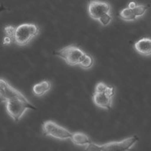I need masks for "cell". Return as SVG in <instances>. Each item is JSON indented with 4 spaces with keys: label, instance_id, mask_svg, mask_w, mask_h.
Returning <instances> with one entry per match:
<instances>
[{
    "label": "cell",
    "instance_id": "1",
    "mask_svg": "<svg viewBox=\"0 0 151 151\" xmlns=\"http://www.w3.org/2000/svg\"><path fill=\"white\" fill-rule=\"evenodd\" d=\"M4 32V44L14 42L19 46H24L39 34L40 27L35 24H22L17 27H5Z\"/></svg>",
    "mask_w": 151,
    "mask_h": 151
},
{
    "label": "cell",
    "instance_id": "2",
    "mask_svg": "<svg viewBox=\"0 0 151 151\" xmlns=\"http://www.w3.org/2000/svg\"><path fill=\"white\" fill-rule=\"evenodd\" d=\"M5 109L9 116L12 118L14 122H18L27 110L31 109L36 110V107L22 94L20 96L8 101L5 103Z\"/></svg>",
    "mask_w": 151,
    "mask_h": 151
},
{
    "label": "cell",
    "instance_id": "3",
    "mask_svg": "<svg viewBox=\"0 0 151 151\" xmlns=\"http://www.w3.org/2000/svg\"><path fill=\"white\" fill-rule=\"evenodd\" d=\"M138 141L137 135L127 137L119 141H112L98 145L91 143L84 151H130Z\"/></svg>",
    "mask_w": 151,
    "mask_h": 151
},
{
    "label": "cell",
    "instance_id": "4",
    "mask_svg": "<svg viewBox=\"0 0 151 151\" xmlns=\"http://www.w3.org/2000/svg\"><path fill=\"white\" fill-rule=\"evenodd\" d=\"M115 88L113 86H108L104 83H98L95 86L92 100L96 106L105 110H111L113 97Z\"/></svg>",
    "mask_w": 151,
    "mask_h": 151
},
{
    "label": "cell",
    "instance_id": "5",
    "mask_svg": "<svg viewBox=\"0 0 151 151\" xmlns=\"http://www.w3.org/2000/svg\"><path fill=\"white\" fill-rule=\"evenodd\" d=\"M55 55L60 57L70 66L79 65L85 52L75 45H68L55 52Z\"/></svg>",
    "mask_w": 151,
    "mask_h": 151
},
{
    "label": "cell",
    "instance_id": "6",
    "mask_svg": "<svg viewBox=\"0 0 151 151\" xmlns=\"http://www.w3.org/2000/svg\"><path fill=\"white\" fill-rule=\"evenodd\" d=\"M42 129L43 135L50 136L57 139H70L72 136V132L52 120H48L43 122Z\"/></svg>",
    "mask_w": 151,
    "mask_h": 151
},
{
    "label": "cell",
    "instance_id": "7",
    "mask_svg": "<svg viewBox=\"0 0 151 151\" xmlns=\"http://www.w3.org/2000/svg\"><path fill=\"white\" fill-rule=\"evenodd\" d=\"M88 12L91 18L99 21L104 16L110 14V6L109 3L106 2L91 0L88 3Z\"/></svg>",
    "mask_w": 151,
    "mask_h": 151
},
{
    "label": "cell",
    "instance_id": "8",
    "mask_svg": "<svg viewBox=\"0 0 151 151\" xmlns=\"http://www.w3.org/2000/svg\"><path fill=\"white\" fill-rule=\"evenodd\" d=\"M22 93L11 86L8 82L0 78V103H6L8 101L21 95Z\"/></svg>",
    "mask_w": 151,
    "mask_h": 151
},
{
    "label": "cell",
    "instance_id": "9",
    "mask_svg": "<svg viewBox=\"0 0 151 151\" xmlns=\"http://www.w3.org/2000/svg\"><path fill=\"white\" fill-rule=\"evenodd\" d=\"M134 48L136 52L144 56H148L151 55V39L147 37H144L134 45Z\"/></svg>",
    "mask_w": 151,
    "mask_h": 151
},
{
    "label": "cell",
    "instance_id": "10",
    "mask_svg": "<svg viewBox=\"0 0 151 151\" xmlns=\"http://www.w3.org/2000/svg\"><path fill=\"white\" fill-rule=\"evenodd\" d=\"M52 88V83L48 80H43L39 83H36L33 86L32 91L35 96L41 97L46 94Z\"/></svg>",
    "mask_w": 151,
    "mask_h": 151
},
{
    "label": "cell",
    "instance_id": "11",
    "mask_svg": "<svg viewBox=\"0 0 151 151\" xmlns=\"http://www.w3.org/2000/svg\"><path fill=\"white\" fill-rule=\"evenodd\" d=\"M70 140L74 144L78 145V146H85V145L88 146L89 144L92 143L91 138L87 134L79 132L72 133Z\"/></svg>",
    "mask_w": 151,
    "mask_h": 151
},
{
    "label": "cell",
    "instance_id": "12",
    "mask_svg": "<svg viewBox=\"0 0 151 151\" xmlns=\"http://www.w3.org/2000/svg\"><path fill=\"white\" fill-rule=\"evenodd\" d=\"M119 17L120 19H122V21H135L136 18H137V17H135V15H134L133 11L128 7L122 9V10L119 12Z\"/></svg>",
    "mask_w": 151,
    "mask_h": 151
},
{
    "label": "cell",
    "instance_id": "13",
    "mask_svg": "<svg viewBox=\"0 0 151 151\" xmlns=\"http://www.w3.org/2000/svg\"><path fill=\"white\" fill-rule=\"evenodd\" d=\"M93 64H94V59H93L92 57L88 55V54L85 53V55H83V57L81 59V61L79 65L82 68L88 70V69L91 68Z\"/></svg>",
    "mask_w": 151,
    "mask_h": 151
},
{
    "label": "cell",
    "instance_id": "14",
    "mask_svg": "<svg viewBox=\"0 0 151 151\" xmlns=\"http://www.w3.org/2000/svg\"><path fill=\"white\" fill-rule=\"evenodd\" d=\"M148 8L149 7H148L147 5H138V4H137V6H136L134 9H132V11L134 12L135 17H138L144 15V14H145V12H146L147 10L148 9Z\"/></svg>",
    "mask_w": 151,
    "mask_h": 151
},
{
    "label": "cell",
    "instance_id": "15",
    "mask_svg": "<svg viewBox=\"0 0 151 151\" xmlns=\"http://www.w3.org/2000/svg\"><path fill=\"white\" fill-rule=\"evenodd\" d=\"M112 21V17L110 14H106V15L104 16L103 17L99 20V22L103 25V26H107Z\"/></svg>",
    "mask_w": 151,
    "mask_h": 151
},
{
    "label": "cell",
    "instance_id": "16",
    "mask_svg": "<svg viewBox=\"0 0 151 151\" xmlns=\"http://www.w3.org/2000/svg\"><path fill=\"white\" fill-rule=\"evenodd\" d=\"M137 4L135 2H130L129 3V5H128V8H129V9L132 10V9H134L137 6Z\"/></svg>",
    "mask_w": 151,
    "mask_h": 151
},
{
    "label": "cell",
    "instance_id": "17",
    "mask_svg": "<svg viewBox=\"0 0 151 151\" xmlns=\"http://www.w3.org/2000/svg\"><path fill=\"white\" fill-rule=\"evenodd\" d=\"M5 10H6V9H5V8L2 5H1V6H0V13H1L2 12H3V11H5Z\"/></svg>",
    "mask_w": 151,
    "mask_h": 151
}]
</instances>
